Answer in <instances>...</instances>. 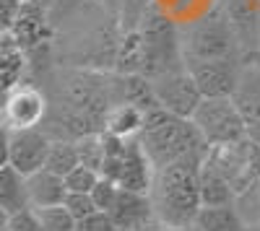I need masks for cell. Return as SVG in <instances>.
Segmentation results:
<instances>
[{
    "label": "cell",
    "mask_w": 260,
    "mask_h": 231,
    "mask_svg": "<svg viewBox=\"0 0 260 231\" xmlns=\"http://www.w3.org/2000/svg\"><path fill=\"white\" fill-rule=\"evenodd\" d=\"M192 226L198 231H247V221L234 203L226 205H201Z\"/></svg>",
    "instance_id": "9a60e30c"
},
{
    "label": "cell",
    "mask_w": 260,
    "mask_h": 231,
    "mask_svg": "<svg viewBox=\"0 0 260 231\" xmlns=\"http://www.w3.org/2000/svg\"><path fill=\"white\" fill-rule=\"evenodd\" d=\"M136 140L141 143L151 169H159V166L180 159H203L208 151V145L203 143L190 120L169 114L161 107L143 112V122Z\"/></svg>",
    "instance_id": "7a4b0ae2"
},
{
    "label": "cell",
    "mask_w": 260,
    "mask_h": 231,
    "mask_svg": "<svg viewBox=\"0 0 260 231\" xmlns=\"http://www.w3.org/2000/svg\"><path fill=\"white\" fill-rule=\"evenodd\" d=\"M232 52H234V31L224 11H211L190 29V36H187L190 62L232 57Z\"/></svg>",
    "instance_id": "8992f818"
},
{
    "label": "cell",
    "mask_w": 260,
    "mask_h": 231,
    "mask_svg": "<svg viewBox=\"0 0 260 231\" xmlns=\"http://www.w3.org/2000/svg\"><path fill=\"white\" fill-rule=\"evenodd\" d=\"M187 231H198V228H195V226H190V228H187Z\"/></svg>",
    "instance_id": "74e56055"
},
{
    "label": "cell",
    "mask_w": 260,
    "mask_h": 231,
    "mask_svg": "<svg viewBox=\"0 0 260 231\" xmlns=\"http://www.w3.org/2000/svg\"><path fill=\"white\" fill-rule=\"evenodd\" d=\"M192 128L198 130L206 145H226L245 138V120L234 109L229 96L201 99L195 112L190 114Z\"/></svg>",
    "instance_id": "277c9868"
},
{
    "label": "cell",
    "mask_w": 260,
    "mask_h": 231,
    "mask_svg": "<svg viewBox=\"0 0 260 231\" xmlns=\"http://www.w3.org/2000/svg\"><path fill=\"white\" fill-rule=\"evenodd\" d=\"M255 190H257V192H260V179H257V182H255Z\"/></svg>",
    "instance_id": "8d00e7d4"
},
{
    "label": "cell",
    "mask_w": 260,
    "mask_h": 231,
    "mask_svg": "<svg viewBox=\"0 0 260 231\" xmlns=\"http://www.w3.org/2000/svg\"><path fill=\"white\" fill-rule=\"evenodd\" d=\"M237 70L240 62H234V57H219V60H198L190 62L187 73L195 81L203 99L213 96H229L237 81Z\"/></svg>",
    "instance_id": "9c48e42d"
},
{
    "label": "cell",
    "mask_w": 260,
    "mask_h": 231,
    "mask_svg": "<svg viewBox=\"0 0 260 231\" xmlns=\"http://www.w3.org/2000/svg\"><path fill=\"white\" fill-rule=\"evenodd\" d=\"M50 135L42 128H18L11 130L8 138V166L21 174L29 177L45 166L47 148H50Z\"/></svg>",
    "instance_id": "ba28073f"
},
{
    "label": "cell",
    "mask_w": 260,
    "mask_h": 231,
    "mask_svg": "<svg viewBox=\"0 0 260 231\" xmlns=\"http://www.w3.org/2000/svg\"><path fill=\"white\" fill-rule=\"evenodd\" d=\"M141 45V70L138 75L154 78L159 73L175 70L177 68V34L169 18L154 13L138 36Z\"/></svg>",
    "instance_id": "5b68a950"
},
{
    "label": "cell",
    "mask_w": 260,
    "mask_h": 231,
    "mask_svg": "<svg viewBox=\"0 0 260 231\" xmlns=\"http://www.w3.org/2000/svg\"><path fill=\"white\" fill-rule=\"evenodd\" d=\"M21 3H37V6H42V8H50L55 0H21Z\"/></svg>",
    "instance_id": "1f68e13d"
},
{
    "label": "cell",
    "mask_w": 260,
    "mask_h": 231,
    "mask_svg": "<svg viewBox=\"0 0 260 231\" xmlns=\"http://www.w3.org/2000/svg\"><path fill=\"white\" fill-rule=\"evenodd\" d=\"M151 83V91H154V99L161 109H167L169 114H177L190 120V114L195 112L198 101L203 99L195 81L190 78L187 68H175V70H167L159 73L154 78H148Z\"/></svg>",
    "instance_id": "52a82bcc"
},
{
    "label": "cell",
    "mask_w": 260,
    "mask_h": 231,
    "mask_svg": "<svg viewBox=\"0 0 260 231\" xmlns=\"http://www.w3.org/2000/svg\"><path fill=\"white\" fill-rule=\"evenodd\" d=\"M62 208L73 216V221H81V218H86V216L96 213V208H94L89 192H65Z\"/></svg>",
    "instance_id": "d4e9b609"
},
{
    "label": "cell",
    "mask_w": 260,
    "mask_h": 231,
    "mask_svg": "<svg viewBox=\"0 0 260 231\" xmlns=\"http://www.w3.org/2000/svg\"><path fill=\"white\" fill-rule=\"evenodd\" d=\"M141 122H143V112L138 107H133V104L120 101L107 109L102 130L110 135H117V138H136L141 130Z\"/></svg>",
    "instance_id": "ac0fdd59"
},
{
    "label": "cell",
    "mask_w": 260,
    "mask_h": 231,
    "mask_svg": "<svg viewBox=\"0 0 260 231\" xmlns=\"http://www.w3.org/2000/svg\"><path fill=\"white\" fill-rule=\"evenodd\" d=\"M257 6H260V0H257Z\"/></svg>",
    "instance_id": "f35d334b"
},
{
    "label": "cell",
    "mask_w": 260,
    "mask_h": 231,
    "mask_svg": "<svg viewBox=\"0 0 260 231\" xmlns=\"http://www.w3.org/2000/svg\"><path fill=\"white\" fill-rule=\"evenodd\" d=\"M6 231H42V226H39L37 213L31 211V208H24V211L8 216Z\"/></svg>",
    "instance_id": "484cf974"
},
{
    "label": "cell",
    "mask_w": 260,
    "mask_h": 231,
    "mask_svg": "<svg viewBox=\"0 0 260 231\" xmlns=\"http://www.w3.org/2000/svg\"><path fill=\"white\" fill-rule=\"evenodd\" d=\"M73 231H117V228H115V223L110 221V216L102 213V211H96V213H91V216L76 221V228H73Z\"/></svg>",
    "instance_id": "4316f807"
},
{
    "label": "cell",
    "mask_w": 260,
    "mask_h": 231,
    "mask_svg": "<svg viewBox=\"0 0 260 231\" xmlns=\"http://www.w3.org/2000/svg\"><path fill=\"white\" fill-rule=\"evenodd\" d=\"M8 34L18 45V50H24V52L37 50L42 42H47V36H50L47 8H42L37 3H21Z\"/></svg>",
    "instance_id": "8fae6325"
},
{
    "label": "cell",
    "mask_w": 260,
    "mask_h": 231,
    "mask_svg": "<svg viewBox=\"0 0 260 231\" xmlns=\"http://www.w3.org/2000/svg\"><path fill=\"white\" fill-rule=\"evenodd\" d=\"M203 159H180L154 169L148 200L159 223L172 228H190L201 211L198 166Z\"/></svg>",
    "instance_id": "6da1fadb"
},
{
    "label": "cell",
    "mask_w": 260,
    "mask_h": 231,
    "mask_svg": "<svg viewBox=\"0 0 260 231\" xmlns=\"http://www.w3.org/2000/svg\"><path fill=\"white\" fill-rule=\"evenodd\" d=\"M198 195H201V205H226L237 200L229 182L206 161V156L198 166Z\"/></svg>",
    "instance_id": "e0dca14e"
},
{
    "label": "cell",
    "mask_w": 260,
    "mask_h": 231,
    "mask_svg": "<svg viewBox=\"0 0 260 231\" xmlns=\"http://www.w3.org/2000/svg\"><path fill=\"white\" fill-rule=\"evenodd\" d=\"M37 213V221L42 226V231H73L76 228V221L73 216L60 205H47V208H31Z\"/></svg>",
    "instance_id": "7402d4cb"
},
{
    "label": "cell",
    "mask_w": 260,
    "mask_h": 231,
    "mask_svg": "<svg viewBox=\"0 0 260 231\" xmlns=\"http://www.w3.org/2000/svg\"><path fill=\"white\" fill-rule=\"evenodd\" d=\"M164 228V223H159L156 218L154 221H148V223H143V226H138V228H133V231H161Z\"/></svg>",
    "instance_id": "4dcf8cb0"
},
{
    "label": "cell",
    "mask_w": 260,
    "mask_h": 231,
    "mask_svg": "<svg viewBox=\"0 0 260 231\" xmlns=\"http://www.w3.org/2000/svg\"><path fill=\"white\" fill-rule=\"evenodd\" d=\"M110 221L115 223L117 231H133L148 221H154V208H151V200H148V192H136V190H125L120 187L117 195H115V203L112 208L107 211Z\"/></svg>",
    "instance_id": "7c38bea8"
},
{
    "label": "cell",
    "mask_w": 260,
    "mask_h": 231,
    "mask_svg": "<svg viewBox=\"0 0 260 231\" xmlns=\"http://www.w3.org/2000/svg\"><path fill=\"white\" fill-rule=\"evenodd\" d=\"M18 6H21V0H0V36L11 31Z\"/></svg>",
    "instance_id": "83f0119b"
},
{
    "label": "cell",
    "mask_w": 260,
    "mask_h": 231,
    "mask_svg": "<svg viewBox=\"0 0 260 231\" xmlns=\"http://www.w3.org/2000/svg\"><path fill=\"white\" fill-rule=\"evenodd\" d=\"M245 135H247L252 143H257V145H260V120L247 125V128H245Z\"/></svg>",
    "instance_id": "f546056e"
},
{
    "label": "cell",
    "mask_w": 260,
    "mask_h": 231,
    "mask_svg": "<svg viewBox=\"0 0 260 231\" xmlns=\"http://www.w3.org/2000/svg\"><path fill=\"white\" fill-rule=\"evenodd\" d=\"M3 101H6V94H0V112H3Z\"/></svg>",
    "instance_id": "d590c367"
},
{
    "label": "cell",
    "mask_w": 260,
    "mask_h": 231,
    "mask_svg": "<svg viewBox=\"0 0 260 231\" xmlns=\"http://www.w3.org/2000/svg\"><path fill=\"white\" fill-rule=\"evenodd\" d=\"M206 161L229 182L234 198L247 195L260 179V145L252 143L247 135L237 143L208 145Z\"/></svg>",
    "instance_id": "3957f363"
},
{
    "label": "cell",
    "mask_w": 260,
    "mask_h": 231,
    "mask_svg": "<svg viewBox=\"0 0 260 231\" xmlns=\"http://www.w3.org/2000/svg\"><path fill=\"white\" fill-rule=\"evenodd\" d=\"M161 231H187V228H172V226H164Z\"/></svg>",
    "instance_id": "e575fe53"
},
{
    "label": "cell",
    "mask_w": 260,
    "mask_h": 231,
    "mask_svg": "<svg viewBox=\"0 0 260 231\" xmlns=\"http://www.w3.org/2000/svg\"><path fill=\"white\" fill-rule=\"evenodd\" d=\"M96 179H99V172L78 164V166H73V169L62 177V184H65V190H68V192H89Z\"/></svg>",
    "instance_id": "603a6c76"
},
{
    "label": "cell",
    "mask_w": 260,
    "mask_h": 231,
    "mask_svg": "<svg viewBox=\"0 0 260 231\" xmlns=\"http://www.w3.org/2000/svg\"><path fill=\"white\" fill-rule=\"evenodd\" d=\"M117 190H120V187H117L112 179H107V177H102V174H99V179L94 182V187L89 190V198H91V203H94L96 211H102V213L110 211L112 203H115Z\"/></svg>",
    "instance_id": "cb8c5ba5"
},
{
    "label": "cell",
    "mask_w": 260,
    "mask_h": 231,
    "mask_svg": "<svg viewBox=\"0 0 260 231\" xmlns=\"http://www.w3.org/2000/svg\"><path fill=\"white\" fill-rule=\"evenodd\" d=\"M73 166H78V153H76V143L71 138H55L50 140V148H47V159H45V166L57 177H65Z\"/></svg>",
    "instance_id": "ffe728a7"
},
{
    "label": "cell",
    "mask_w": 260,
    "mask_h": 231,
    "mask_svg": "<svg viewBox=\"0 0 260 231\" xmlns=\"http://www.w3.org/2000/svg\"><path fill=\"white\" fill-rule=\"evenodd\" d=\"M247 231H260V218L252 221V223H247Z\"/></svg>",
    "instance_id": "836d02e7"
},
{
    "label": "cell",
    "mask_w": 260,
    "mask_h": 231,
    "mask_svg": "<svg viewBox=\"0 0 260 231\" xmlns=\"http://www.w3.org/2000/svg\"><path fill=\"white\" fill-rule=\"evenodd\" d=\"M24 184H26V200H29V208H47V205H60L62 198H65V184H62V177L47 172V169H39L29 177H24Z\"/></svg>",
    "instance_id": "5bb4252c"
},
{
    "label": "cell",
    "mask_w": 260,
    "mask_h": 231,
    "mask_svg": "<svg viewBox=\"0 0 260 231\" xmlns=\"http://www.w3.org/2000/svg\"><path fill=\"white\" fill-rule=\"evenodd\" d=\"M26 70V52L18 50L11 34L0 36V94H8L21 83V75Z\"/></svg>",
    "instance_id": "2e32d148"
},
{
    "label": "cell",
    "mask_w": 260,
    "mask_h": 231,
    "mask_svg": "<svg viewBox=\"0 0 260 231\" xmlns=\"http://www.w3.org/2000/svg\"><path fill=\"white\" fill-rule=\"evenodd\" d=\"M229 101L240 112L245 125L260 120V62H245V65H240Z\"/></svg>",
    "instance_id": "4fadbf2b"
},
{
    "label": "cell",
    "mask_w": 260,
    "mask_h": 231,
    "mask_svg": "<svg viewBox=\"0 0 260 231\" xmlns=\"http://www.w3.org/2000/svg\"><path fill=\"white\" fill-rule=\"evenodd\" d=\"M0 208L11 216V213H18L29 208V200H26V184H24V177H21L13 166H0Z\"/></svg>",
    "instance_id": "d6986e66"
},
{
    "label": "cell",
    "mask_w": 260,
    "mask_h": 231,
    "mask_svg": "<svg viewBox=\"0 0 260 231\" xmlns=\"http://www.w3.org/2000/svg\"><path fill=\"white\" fill-rule=\"evenodd\" d=\"M73 143H76L78 164H83V166H89V169L99 172L102 169V156H104L102 133H86L81 138H73Z\"/></svg>",
    "instance_id": "44dd1931"
},
{
    "label": "cell",
    "mask_w": 260,
    "mask_h": 231,
    "mask_svg": "<svg viewBox=\"0 0 260 231\" xmlns=\"http://www.w3.org/2000/svg\"><path fill=\"white\" fill-rule=\"evenodd\" d=\"M6 223H8V213L0 208V231H6Z\"/></svg>",
    "instance_id": "d6a6232c"
},
{
    "label": "cell",
    "mask_w": 260,
    "mask_h": 231,
    "mask_svg": "<svg viewBox=\"0 0 260 231\" xmlns=\"http://www.w3.org/2000/svg\"><path fill=\"white\" fill-rule=\"evenodd\" d=\"M8 138H11V125L0 112V166L8 164Z\"/></svg>",
    "instance_id": "f1b7e54d"
},
{
    "label": "cell",
    "mask_w": 260,
    "mask_h": 231,
    "mask_svg": "<svg viewBox=\"0 0 260 231\" xmlns=\"http://www.w3.org/2000/svg\"><path fill=\"white\" fill-rule=\"evenodd\" d=\"M47 114V99L34 86H18L6 94L3 101V117L11 125V130L18 128H39Z\"/></svg>",
    "instance_id": "30bf717a"
}]
</instances>
